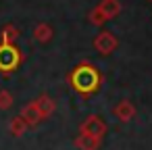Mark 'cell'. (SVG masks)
Masks as SVG:
<instances>
[{"instance_id":"9c48e42d","label":"cell","mask_w":152,"mask_h":150,"mask_svg":"<svg viewBox=\"0 0 152 150\" xmlns=\"http://www.w3.org/2000/svg\"><path fill=\"white\" fill-rule=\"evenodd\" d=\"M102 144V140H96L92 135H86V133H77L75 135V146L77 150H98Z\"/></svg>"},{"instance_id":"5bb4252c","label":"cell","mask_w":152,"mask_h":150,"mask_svg":"<svg viewBox=\"0 0 152 150\" xmlns=\"http://www.w3.org/2000/svg\"><path fill=\"white\" fill-rule=\"evenodd\" d=\"M13 106V94L9 90H0V110H9Z\"/></svg>"},{"instance_id":"7a4b0ae2","label":"cell","mask_w":152,"mask_h":150,"mask_svg":"<svg viewBox=\"0 0 152 150\" xmlns=\"http://www.w3.org/2000/svg\"><path fill=\"white\" fill-rule=\"evenodd\" d=\"M23 63V54L15 44H0V73H13Z\"/></svg>"},{"instance_id":"52a82bcc","label":"cell","mask_w":152,"mask_h":150,"mask_svg":"<svg viewBox=\"0 0 152 150\" xmlns=\"http://www.w3.org/2000/svg\"><path fill=\"white\" fill-rule=\"evenodd\" d=\"M96 7L102 11V15L106 17V21L108 19H115L121 13V2H119V0H100Z\"/></svg>"},{"instance_id":"7c38bea8","label":"cell","mask_w":152,"mask_h":150,"mask_svg":"<svg viewBox=\"0 0 152 150\" xmlns=\"http://www.w3.org/2000/svg\"><path fill=\"white\" fill-rule=\"evenodd\" d=\"M9 131H11L15 138H21V135L27 131V123L17 115V117H13V119H11V123H9Z\"/></svg>"},{"instance_id":"ba28073f","label":"cell","mask_w":152,"mask_h":150,"mask_svg":"<svg viewBox=\"0 0 152 150\" xmlns=\"http://www.w3.org/2000/svg\"><path fill=\"white\" fill-rule=\"evenodd\" d=\"M36 104H38V108H40V113H42V117L44 119H48L54 110H56V102L48 96V94H42V96H38L36 100H34Z\"/></svg>"},{"instance_id":"277c9868","label":"cell","mask_w":152,"mask_h":150,"mask_svg":"<svg viewBox=\"0 0 152 150\" xmlns=\"http://www.w3.org/2000/svg\"><path fill=\"white\" fill-rule=\"evenodd\" d=\"M117 38H115V34L113 31H100L96 38H94V48L102 54V56H108V54H113L115 50H117Z\"/></svg>"},{"instance_id":"3957f363","label":"cell","mask_w":152,"mask_h":150,"mask_svg":"<svg viewBox=\"0 0 152 150\" xmlns=\"http://www.w3.org/2000/svg\"><path fill=\"white\" fill-rule=\"evenodd\" d=\"M79 133H86V135H92L96 140H102L104 133H106V123L102 117L98 115H90L81 125H79Z\"/></svg>"},{"instance_id":"8992f818","label":"cell","mask_w":152,"mask_h":150,"mask_svg":"<svg viewBox=\"0 0 152 150\" xmlns=\"http://www.w3.org/2000/svg\"><path fill=\"white\" fill-rule=\"evenodd\" d=\"M19 117L27 123V127H36L38 123H42V121H44V117H42V113H40V108H38V104H36V102L25 104Z\"/></svg>"},{"instance_id":"30bf717a","label":"cell","mask_w":152,"mask_h":150,"mask_svg":"<svg viewBox=\"0 0 152 150\" xmlns=\"http://www.w3.org/2000/svg\"><path fill=\"white\" fill-rule=\"evenodd\" d=\"M52 36H54V29H52L48 23H38V25L34 27V40H36V42H40V44L50 42V40H52Z\"/></svg>"},{"instance_id":"6da1fadb","label":"cell","mask_w":152,"mask_h":150,"mask_svg":"<svg viewBox=\"0 0 152 150\" xmlns=\"http://www.w3.org/2000/svg\"><path fill=\"white\" fill-rule=\"evenodd\" d=\"M100 81H102V75H100V71H98L92 63H79V65L69 73V83H71V88H73L77 94H81V96H90V94L98 92Z\"/></svg>"},{"instance_id":"8fae6325","label":"cell","mask_w":152,"mask_h":150,"mask_svg":"<svg viewBox=\"0 0 152 150\" xmlns=\"http://www.w3.org/2000/svg\"><path fill=\"white\" fill-rule=\"evenodd\" d=\"M0 38H2V42H0V44H15V40L19 38V29H17L13 23H9V25L2 27V31H0Z\"/></svg>"},{"instance_id":"4fadbf2b","label":"cell","mask_w":152,"mask_h":150,"mask_svg":"<svg viewBox=\"0 0 152 150\" xmlns=\"http://www.w3.org/2000/svg\"><path fill=\"white\" fill-rule=\"evenodd\" d=\"M88 21H90L92 25L100 27V25H104V23H106V17L102 15V11H100L98 7H94V9L90 11V15H88Z\"/></svg>"},{"instance_id":"5b68a950","label":"cell","mask_w":152,"mask_h":150,"mask_svg":"<svg viewBox=\"0 0 152 150\" xmlns=\"http://www.w3.org/2000/svg\"><path fill=\"white\" fill-rule=\"evenodd\" d=\"M113 115H115L121 123H127V121H131V119L135 117V106H133L131 100H121V102L115 104Z\"/></svg>"}]
</instances>
